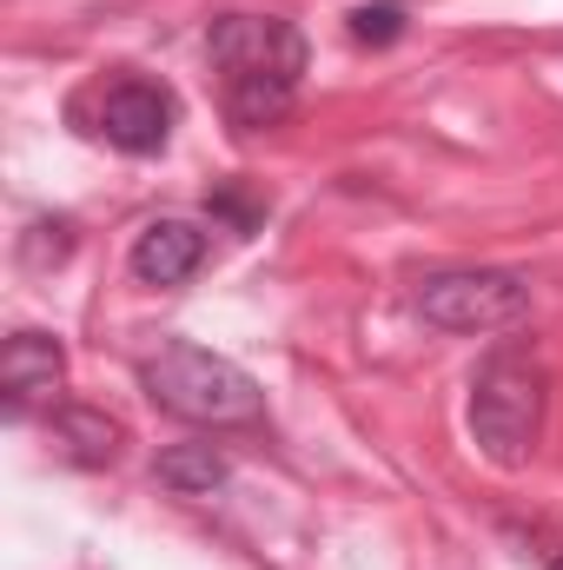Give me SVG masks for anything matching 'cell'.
<instances>
[{"instance_id": "11", "label": "cell", "mask_w": 563, "mask_h": 570, "mask_svg": "<svg viewBox=\"0 0 563 570\" xmlns=\"http://www.w3.org/2000/svg\"><path fill=\"white\" fill-rule=\"evenodd\" d=\"M551 570H563V558H557V564H551Z\"/></svg>"}, {"instance_id": "10", "label": "cell", "mask_w": 563, "mask_h": 570, "mask_svg": "<svg viewBox=\"0 0 563 570\" xmlns=\"http://www.w3.org/2000/svg\"><path fill=\"white\" fill-rule=\"evenodd\" d=\"M398 33H405V7H398V0L352 7V40H365V47H392Z\"/></svg>"}, {"instance_id": "6", "label": "cell", "mask_w": 563, "mask_h": 570, "mask_svg": "<svg viewBox=\"0 0 563 570\" xmlns=\"http://www.w3.org/2000/svg\"><path fill=\"white\" fill-rule=\"evenodd\" d=\"M60 379H67V352H60V338H47V332H13V338H7V352H0L7 419H27V412L53 405Z\"/></svg>"}, {"instance_id": "3", "label": "cell", "mask_w": 563, "mask_h": 570, "mask_svg": "<svg viewBox=\"0 0 563 570\" xmlns=\"http://www.w3.org/2000/svg\"><path fill=\"white\" fill-rule=\"evenodd\" d=\"M544 431V365L524 345H497L484 352V365L471 372V438L491 464L517 471L537 451Z\"/></svg>"}, {"instance_id": "4", "label": "cell", "mask_w": 563, "mask_h": 570, "mask_svg": "<svg viewBox=\"0 0 563 570\" xmlns=\"http://www.w3.org/2000/svg\"><path fill=\"white\" fill-rule=\"evenodd\" d=\"M418 312L444 332H511L531 318V285L497 266H457L418 285Z\"/></svg>"}, {"instance_id": "9", "label": "cell", "mask_w": 563, "mask_h": 570, "mask_svg": "<svg viewBox=\"0 0 563 570\" xmlns=\"http://www.w3.org/2000/svg\"><path fill=\"white\" fill-rule=\"evenodd\" d=\"M53 431L73 464H113V451H120V425L100 412H53Z\"/></svg>"}, {"instance_id": "5", "label": "cell", "mask_w": 563, "mask_h": 570, "mask_svg": "<svg viewBox=\"0 0 563 570\" xmlns=\"http://www.w3.org/2000/svg\"><path fill=\"white\" fill-rule=\"evenodd\" d=\"M172 120H179V100L159 87V80H146V73H120V80H107L100 87V120H93V134L107 146H120V153H159V146L172 140Z\"/></svg>"}, {"instance_id": "1", "label": "cell", "mask_w": 563, "mask_h": 570, "mask_svg": "<svg viewBox=\"0 0 563 570\" xmlns=\"http://www.w3.org/2000/svg\"><path fill=\"white\" fill-rule=\"evenodd\" d=\"M206 47L219 67L226 120L246 134L279 127L298 100V80H305V33L279 13H219Z\"/></svg>"}, {"instance_id": "2", "label": "cell", "mask_w": 563, "mask_h": 570, "mask_svg": "<svg viewBox=\"0 0 563 570\" xmlns=\"http://www.w3.org/2000/svg\"><path fill=\"white\" fill-rule=\"evenodd\" d=\"M140 385L159 412H172V419H186V425L226 431V425H259V419H266L259 379L239 372L233 358L192 345V338H166L159 352H146Z\"/></svg>"}, {"instance_id": "8", "label": "cell", "mask_w": 563, "mask_h": 570, "mask_svg": "<svg viewBox=\"0 0 563 570\" xmlns=\"http://www.w3.org/2000/svg\"><path fill=\"white\" fill-rule=\"evenodd\" d=\"M159 484L179 498H213L226 484V458L213 444H172V451H159Z\"/></svg>"}, {"instance_id": "7", "label": "cell", "mask_w": 563, "mask_h": 570, "mask_svg": "<svg viewBox=\"0 0 563 570\" xmlns=\"http://www.w3.org/2000/svg\"><path fill=\"white\" fill-rule=\"evenodd\" d=\"M199 259H206V233L192 219H152L134 239V253H127L140 285H186L199 273Z\"/></svg>"}]
</instances>
